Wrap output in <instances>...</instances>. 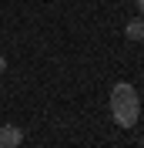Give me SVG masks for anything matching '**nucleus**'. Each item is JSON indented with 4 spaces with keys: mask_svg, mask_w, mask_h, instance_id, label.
<instances>
[{
    "mask_svg": "<svg viewBox=\"0 0 144 148\" xmlns=\"http://www.w3.org/2000/svg\"><path fill=\"white\" fill-rule=\"evenodd\" d=\"M111 118L121 128H134L141 118V98H137L131 81H117L111 88Z\"/></svg>",
    "mask_w": 144,
    "mask_h": 148,
    "instance_id": "obj_1",
    "label": "nucleus"
},
{
    "mask_svg": "<svg viewBox=\"0 0 144 148\" xmlns=\"http://www.w3.org/2000/svg\"><path fill=\"white\" fill-rule=\"evenodd\" d=\"M24 128L20 125H0V148H20Z\"/></svg>",
    "mask_w": 144,
    "mask_h": 148,
    "instance_id": "obj_2",
    "label": "nucleus"
},
{
    "mask_svg": "<svg viewBox=\"0 0 144 148\" xmlns=\"http://www.w3.org/2000/svg\"><path fill=\"white\" fill-rule=\"evenodd\" d=\"M124 37H127V40H137V44H141V40H144V17H134V20H127V27H124Z\"/></svg>",
    "mask_w": 144,
    "mask_h": 148,
    "instance_id": "obj_3",
    "label": "nucleus"
},
{
    "mask_svg": "<svg viewBox=\"0 0 144 148\" xmlns=\"http://www.w3.org/2000/svg\"><path fill=\"white\" fill-rule=\"evenodd\" d=\"M134 7H137V17H144V0H134Z\"/></svg>",
    "mask_w": 144,
    "mask_h": 148,
    "instance_id": "obj_4",
    "label": "nucleus"
},
{
    "mask_svg": "<svg viewBox=\"0 0 144 148\" xmlns=\"http://www.w3.org/2000/svg\"><path fill=\"white\" fill-rule=\"evenodd\" d=\"M3 71H7V61H3V57H0V74H3Z\"/></svg>",
    "mask_w": 144,
    "mask_h": 148,
    "instance_id": "obj_5",
    "label": "nucleus"
}]
</instances>
